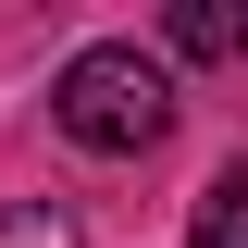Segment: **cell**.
<instances>
[{
  "label": "cell",
  "instance_id": "6da1fadb",
  "mask_svg": "<svg viewBox=\"0 0 248 248\" xmlns=\"http://www.w3.org/2000/svg\"><path fill=\"white\" fill-rule=\"evenodd\" d=\"M50 124L75 137V149H99V161H137V149H161V137H174V75H161L137 37H99V50L62 62Z\"/></svg>",
  "mask_w": 248,
  "mask_h": 248
},
{
  "label": "cell",
  "instance_id": "7a4b0ae2",
  "mask_svg": "<svg viewBox=\"0 0 248 248\" xmlns=\"http://www.w3.org/2000/svg\"><path fill=\"white\" fill-rule=\"evenodd\" d=\"M186 248H248V161L199 186V223H186Z\"/></svg>",
  "mask_w": 248,
  "mask_h": 248
},
{
  "label": "cell",
  "instance_id": "3957f363",
  "mask_svg": "<svg viewBox=\"0 0 248 248\" xmlns=\"http://www.w3.org/2000/svg\"><path fill=\"white\" fill-rule=\"evenodd\" d=\"M174 50H199V62H248V13H223V0H186V13H174Z\"/></svg>",
  "mask_w": 248,
  "mask_h": 248
},
{
  "label": "cell",
  "instance_id": "277c9868",
  "mask_svg": "<svg viewBox=\"0 0 248 248\" xmlns=\"http://www.w3.org/2000/svg\"><path fill=\"white\" fill-rule=\"evenodd\" d=\"M0 248H75V211H50V199H13V211H0Z\"/></svg>",
  "mask_w": 248,
  "mask_h": 248
}]
</instances>
